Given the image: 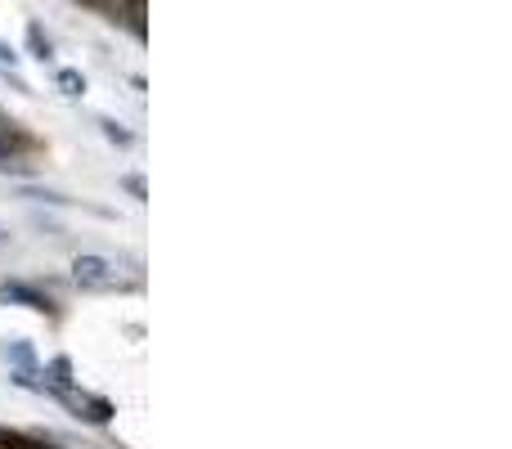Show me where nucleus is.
<instances>
[{"label":"nucleus","mask_w":512,"mask_h":449,"mask_svg":"<svg viewBox=\"0 0 512 449\" xmlns=\"http://www.w3.org/2000/svg\"><path fill=\"white\" fill-rule=\"evenodd\" d=\"M32 225H36V229H41V234H50V238H63V229H59V225H54V221H50V216H41V212H32Z\"/></svg>","instance_id":"nucleus-12"},{"label":"nucleus","mask_w":512,"mask_h":449,"mask_svg":"<svg viewBox=\"0 0 512 449\" xmlns=\"http://www.w3.org/2000/svg\"><path fill=\"white\" fill-rule=\"evenodd\" d=\"M117 185H122L126 194L135 198V203H144V198H149V185H144V176H135V171H126V176H117Z\"/></svg>","instance_id":"nucleus-10"},{"label":"nucleus","mask_w":512,"mask_h":449,"mask_svg":"<svg viewBox=\"0 0 512 449\" xmlns=\"http://www.w3.org/2000/svg\"><path fill=\"white\" fill-rule=\"evenodd\" d=\"M54 54H59L54 50V36L32 18V23H27V59H36L41 68H54Z\"/></svg>","instance_id":"nucleus-4"},{"label":"nucleus","mask_w":512,"mask_h":449,"mask_svg":"<svg viewBox=\"0 0 512 449\" xmlns=\"http://www.w3.org/2000/svg\"><path fill=\"white\" fill-rule=\"evenodd\" d=\"M14 198H23V203H32V207H72L68 194H59V189H50V185H32V180L14 185Z\"/></svg>","instance_id":"nucleus-5"},{"label":"nucleus","mask_w":512,"mask_h":449,"mask_svg":"<svg viewBox=\"0 0 512 449\" xmlns=\"http://www.w3.org/2000/svg\"><path fill=\"white\" fill-rule=\"evenodd\" d=\"M95 126H99V135H104L113 149H131L135 144V131L131 126H122L117 117H108V113H95Z\"/></svg>","instance_id":"nucleus-6"},{"label":"nucleus","mask_w":512,"mask_h":449,"mask_svg":"<svg viewBox=\"0 0 512 449\" xmlns=\"http://www.w3.org/2000/svg\"><path fill=\"white\" fill-rule=\"evenodd\" d=\"M41 373H45V382H50V387H72V382H77V378H72V360H68V355L50 360Z\"/></svg>","instance_id":"nucleus-9"},{"label":"nucleus","mask_w":512,"mask_h":449,"mask_svg":"<svg viewBox=\"0 0 512 449\" xmlns=\"http://www.w3.org/2000/svg\"><path fill=\"white\" fill-rule=\"evenodd\" d=\"M18 63H23V54H18L14 45L0 36V72H18Z\"/></svg>","instance_id":"nucleus-11"},{"label":"nucleus","mask_w":512,"mask_h":449,"mask_svg":"<svg viewBox=\"0 0 512 449\" xmlns=\"http://www.w3.org/2000/svg\"><path fill=\"white\" fill-rule=\"evenodd\" d=\"M72 283H77L81 292H117L126 279L117 274V261H108V256L77 252L72 256Z\"/></svg>","instance_id":"nucleus-2"},{"label":"nucleus","mask_w":512,"mask_h":449,"mask_svg":"<svg viewBox=\"0 0 512 449\" xmlns=\"http://www.w3.org/2000/svg\"><path fill=\"white\" fill-rule=\"evenodd\" d=\"M0 355H5L14 369H41V360H36V351L23 342V337H14V342H5L0 346Z\"/></svg>","instance_id":"nucleus-8"},{"label":"nucleus","mask_w":512,"mask_h":449,"mask_svg":"<svg viewBox=\"0 0 512 449\" xmlns=\"http://www.w3.org/2000/svg\"><path fill=\"white\" fill-rule=\"evenodd\" d=\"M36 396L63 405L72 418H77V423H86V427H108V423H113V405H108V400H99V396H90V391H81L77 382H72V387H50V382L41 378V391H36Z\"/></svg>","instance_id":"nucleus-1"},{"label":"nucleus","mask_w":512,"mask_h":449,"mask_svg":"<svg viewBox=\"0 0 512 449\" xmlns=\"http://www.w3.org/2000/svg\"><path fill=\"white\" fill-rule=\"evenodd\" d=\"M0 306H27V310H50V297H41L36 288H27V283H18V279H5L0 283Z\"/></svg>","instance_id":"nucleus-3"},{"label":"nucleus","mask_w":512,"mask_h":449,"mask_svg":"<svg viewBox=\"0 0 512 449\" xmlns=\"http://www.w3.org/2000/svg\"><path fill=\"white\" fill-rule=\"evenodd\" d=\"M50 72H54V86H59L68 99H86V72H77V68H59V63H54Z\"/></svg>","instance_id":"nucleus-7"},{"label":"nucleus","mask_w":512,"mask_h":449,"mask_svg":"<svg viewBox=\"0 0 512 449\" xmlns=\"http://www.w3.org/2000/svg\"><path fill=\"white\" fill-rule=\"evenodd\" d=\"M9 243H14V234H9V225H0V252H5Z\"/></svg>","instance_id":"nucleus-13"}]
</instances>
